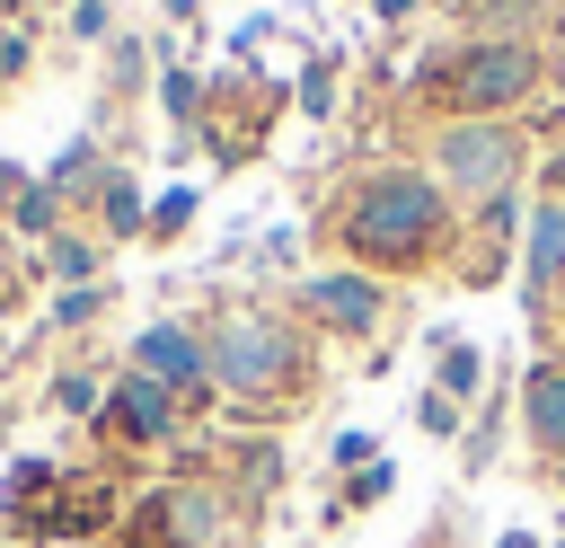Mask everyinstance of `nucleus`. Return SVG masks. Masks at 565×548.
Instances as JSON below:
<instances>
[{
	"instance_id": "obj_1",
	"label": "nucleus",
	"mask_w": 565,
	"mask_h": 548,
	"mask_svg": "<svg viewBox=\"0 0 565 548\" xmlns=\"http://www.w3.org/2000/svg\"><path fill=\"white\" fill-rule=\"evenodd\" d=\"M459 203L441 194L433 168H406V159H380L362 168L335 203H327V239L353 256V265H380V274H406V265H433L459 247Z\"/></svg>"
},
{
	"instance_id": "obj_2",
	"label": "nucleus",
	"mask_w": 565,
	"mask_h": 548,
	"mask_svg": "<svg viewBox=\"0 0 565 548\" xmlns=\"http://www.w3.org/2000/svg\"><path fill=\"white\" fill-rule=\"evenodd\" d=\"M539 80H547L539 35H468L415 71V97L441 106L450 124H503L521 97H539Z\"/></svg>"
},
{
	"instance_id": "obj_3",
	"label": "nucleus",
	"mask_w": 565,
	"mask_h": 548,
	"mask_svg": "<svg viewBox=\"0 0 565 548\" xmlns=\"http://www.w3.org/2000/svg\"><path fill=\"white\" fill-rule=\"evenodd\" d=\"M521 168H530V133L512 115L503 124H441L433 133V177L459 203V221L486 212L494 194H521Z\"/></svg>"
},
{
	"instance_id": "obj_4",
	"label": "nucleus",
	"mask_w": 565,
	"mask_h": 548,
	"mask_svg": "<svg viewBox=\"0 0 565 548\" xmlns=\"http://www.w3.org/2000/svg\"><path fill=\"white\" fill-rule=\"evenodd\" d=\"M203 362H212V380H221L230 398H282V389L300 380V336H291L274 309H230V318L212 327Z\"/></svg>"
},
{
	"instance_id": "obj_5",
	"label": "nucleus",
	"mask_w": 565,
	"mask_h": 548,
	"mask_svg": "<svg viewBox=\"0 0 565 548\" xmlns=\"http://www.w3.org/2000/svg\"><path fill=\"white\" fill-rule=\"evenodd\" d=\"M300 301H309L327 327H344V336H371L380 309H388L380 274H300Z\"/></svg>"
},
{
	"instance_id": "obj_6",
	"label": "nucleus",
	"mask_w": 565,
	"mask_h": 548,
	"mask_svg": "<svg viewBox=\"0 0 565 548\" xmlns=\"http://www.w3.org/2000/svg\"><path fill=\"white\" fill-rule=\"evenodd\" d=\"M521 424L539 460H565V354H539L521 371Z\"/></svg>"
},
{
	"instance_id": "obj_7",
	"label": "nucleus",
	"mask_w": 565,
	"mask_h": 548,
	"mask_svg": "<svg viewBox=\"0 0 565 548\" xmlns=\"http://www.w3.org/2000/svg\"><path fill=\"white\" fill-rule=\"evenodd\" d=\"M565 283V203H530V247H521V301L547 309V292Z\"/></svg>"
},
{
	"instance_id": "obj_8",
	"label": "nucleus",
	"mask_w": 565,
	"mask_h": 548,
	"mask_svg": "<svg viewBox=\"0 0 565 548\" xmlns=\"http://www.w3.org/2000/svg\"><path fill=\"white\" fill-rule=\"evenodd\" d=\"M221 495L212 486H168V504H159V539L168 548H221Z\"/></svg>"
},
{
	"instance_id": "obj_9",
	"label": "nucleus",
	"mask_w": 565,
	"mask_h": 548,
	"mask_svg": "<svg viewBox=\"0 0 565 548\" xmlns=\"http://www.w3.org/2000/svg\"><path fill=\"white\" fill-rule=\"evenodd\" d=\"M203 371H212V362H203V345H194L185 327H168V318L141 327V380H159V389L177 380V389H185V380H203Z\"/></svg>"
},
{
	"instance_id": "obj_10",
	"label": "nucleus",
	"mask_w": 565,
	"mask_h": 548,
	"mask_svg": "<svg viewBox=\"0 0 565 548\" xmlns=\"http://www.w3.org/2000/svg\"><path fill=\"white\" fill-rule=\"evenodd\" d=\"M433 389H441V398H477V389H486V354H477V336L433 327Z\"/></svg>"
},
{
	"instance_id": "obj_11",
	"label": "nucleus",
	"mask_w": 565,
	"mask_h": 548,
	"mask_svg": "<svg viewBox=\"0 0 565 548\" xmlns=\"http://www.w3.org/2000/svg\"><path fill=\"white\" fill-rule=\"evenodd\" d=\"M115 415H124V424H132V433H141V442H159V433H168V424H177V398H168V389H159V380H141V371H132V380H124V389H115Z\"/></svg>"
},
{
	"instance_id": "obj_12",
	"label": "nucleus",
	"mask_w": 565,
	"mask_h": 548,
	"mask_svg": "<svg viewBox=\"0 0 565 548\" xmlns=\"http://www.w3.org/2000/svg\"><path fill=\"white\" fill-rule=\"evenodd\" d=\"M415 424H424V433H433V442H459V433H468V415H459V398H441V389H433V380H424V389H415Z\"/></svg>"
},
{
	"instance_id": "obj_13",
	"label": "nucleus",
	"mask_w": 565,
	"mask_h": 548,
	"mask_svg": "<svg viewBox=\"0 0 565 548\" xmlns=\"http://www.w3.org/2000/svg\"><path fill=\"white\" fill-rule=\"evenodd\" d=\"M459 460H468V477H477V468H494V407H486V415L459 433Z\"/></svg>"
},
{
	"instance_id": "obj_14",
	"label": "nucleus",
	"mask_w": 565,
	"mask_h": 548,
	"mask_svg": "<svg viewBox=\"0 0 565 548\" xmlns=\"http://www.w3.org/2000/svg\"><path fill=\"white\" fill-rule=\"evenodd\" d=\"M300 106H309V115L335 106V62H309V71H300Z\"/></svg>"
},
{
	"instance_id": "obj_15",
	"label": "nucleus",
	"mask_w": 565,
	"mask_h": 548,
	"mask_svg": "<svg viewBox=\"0 0 565 548\" xmlns=\"http://www.w3.org/2000/svg\"><path fill=\"white\" fill-rule=\"evenodd\" d=\"M97 203H106V230H141V203H132V186H124V177H106V194H97Z\"/></svg>"
},
{
	"instance_id": "obj_16",
	"label": "nucleus",
	"mask_w": 565,
	"mask_h": 548,
	"mask_svg": "<svg viewBox=\"0 0 565 548\" xmlns=\"http://www.w3.org/2000/svg\"><path fill=\"white\" fill-rule=\"evenodd\" d=\"M388 486H397V468H388V460H371V468H353V486H344V504H380Z\"/></svg>"
},
{
	"instance_id": "obj_17",
	"label": "nucleus",
	"mask_w": 565,
	"mask_h": 548,
	"mask_svg": "<svg viewBox=\"0 0 565 548\" xmlns=\"http://www.w3.org/2000/svg\"><path fill=\"white\" fill-rule=\"evenodd\" d=\"M194 221V186H177V194H159V212H150V230H185Z\"/></svg>"
},
{
	"instance_id": "obj_18",
	"label": "nucleus",
	"mask_w": 565,
	"mask_h": 548,
	"mask_svg": "<svg viewBox=\"0 0 565 548\" xmlns=\"http://www.w3.org/2000/svg\"><path fill=\"white\" fill-rule=\"evenodd\" d=\"M539 203H565V150L539 159Z\"/></svg>"
},
{
	"instance_id": "obj_19",
	"label": "nucleus",
	"mask_w": 565,
	"mask_h": 548,
	"mask_svg": "<svg viewBox=\"0 0 565 548\" xmlns=\"http://www.w3.org/2000/svg\"><path fill=\"white\" fill-rule=\"evenodd\" d=\"M53 407H62V415H88V407H97V389H88V380H62V389H53Z\"/></svg>"
},
{
	"instance_id": "obj_20",
	"label": "nucleus",
	"mask_w": 565,
	"mask_h": 548,
	"mask_svg": "<svg viewBox=\"0 0 565 548\" xmlns=\"http://www.w3.org/2000/svg\"><path fill=\"white\" fill-rule=\"evenodd\" d=\"M194 97H203V88H194V71H168V106H177V115H194Z\"/></svg>"
},
{
	"instance_id": "obj_21",
	"label": "nucleus",
	"mask_w": 565,
	"mask_h": 548,
	"mask_svg": "<svg viewBox=\"0 0 565 548\" xmlns=\"http://www.w3.org/2000/svg\"><path fill=\"white\" fill-rule=\"evenodd\" d=\"M335 460L344 468H371V433H335Z\"/></svg>"
},
{
	"instance_id": "obj_22",
	"label": "nucleus",
	"mask_w": 565,
	"mask_h": 548,
	"mask_svg": "<svg viewBox=\"0 0 565 548\" xmlns=\"http://www.w3.org/2000/svg\"><path fill=\"white\" fill-rule=\"evenodd\" d=\"M371 9H380L388 27H397V18H415V0H371Z\"/></svg>"
},
{
	"instance_id": "obj_23",
	"label": "nucleus",
	"mask_w": 565,
	"mask_h": 548,
	"mask_svg": "<svg viewBox=\"0 0 565 548\" xmlns=\"http://www.w3.org/2000/svg\"><path fill=\"white\" fill-rule=\"evenodd\" d=\"M494 548H539V530H503V539H494Z\"/></svg>"
},
{
	"instance_id": "obj_24",
	"label": "nucleus",
	"mask_w": 565,
	"mask_h": 548,
	"mask_svg": "<svg viewBox=\"0 0 565 548\" xmlns=\"http://www.w3.org/2000/svg\"><path fill=\"white\" fill-rule=\"evenodd\" d=\"M194 9H203V0H168V18H194Z\"/></svg>"
},
{
	"instance_id": "obj_25",
	"label": "nucleus",
	"mask_w": 565,
	"mask_h": 548,
	"mask_svg": "<svg viewBox=\"0 0 565 548\" xmlns=\"http://www.w3.org/2000/svg\"><path fill=\"white\" fill-rule=\"evenodd\" d=\"M0 194H18V168H9V159H0Z\"/></svg>"
},
{
	"instance_id": "obj_26",
	"label": "nucleus",
	"mask_w": 565,
	"mask_h": 548,
	"mask_svg": "<svg viewBox=\"0 0 565 548\" xmlns=\"http://www.w3.org/2000/svg\"><path fill=\"white\" fill-rule=\"evenodd\" d=\"M556 133H565V106H556Z\"/></svg>"
},
{
	"instance_id": "obj_27",
	"label": "nucleus",
	"mask_w": 565,
	"mask_h": 548,
	"mask_svg": "<svg viewBox=\"0 0 565 548\" xmlns=\"http://www.w3.org/2000/svg\"><path fill=\"white\" fill-rule=\"evenodd\" d=\"M556 301H565V283H556Z\"/></svg>"
}]
</instances>
